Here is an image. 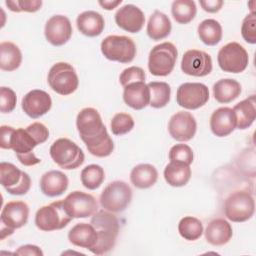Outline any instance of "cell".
<instances>
[{
    "instance_id": "6da1fadb",
    "label": "cell",
    "mask_w": 256,
    "mask_h": 256,
    "mask_svg": "<svg viewBox=\"0 0 256 256\" xmlns=\"http://www.w3.org/2000/svg\"><path fill=\"white\" fill-rule=\"evenodd\" d=\"M76 126L80 138L92 155L107 157L113 152V141L96 109L91 107L82 109L77 115Z\"/></svg>"
},
{
    "instance_id": "7a4b0ae2",
    "label": "cell",
    "mask_w": 256,
    "mask_h": 256,
    "mask_svg": "<svg viewBox=\"0 0 256 256\" xmlns=\"http://www.w3.org/2000/svg\"><path fill=\"white\" fill-rule=\"evenodd\" d=\"M90 223L97 232V241L90 250L93 254L103 255L108 253L116 244L119 233V221L110 211L99 210L92 215Z\"/></svg>"
},
{
    "instance_id": "3957f363",
    "label": "cell",
    "mask_w": 256,
    "mask_h": 256,
    "mask_svg": "<svg viewBox=\"0 0 256 256\" xmlns=\"http://www.w3.org/2000/svg\"><path fill=\"white\" fill-rule=\"evenodd\" d=\"M49 152L53 161L65 170L78 168L85 159L82 149L68 138H59L54 141Z\"/></svg>"
},
{
    "instance_id": "277c9868",
    "label": "cell",
    "mask_w": 256,
    "mask_h": 256,
    "mask_svg": "<svg viewBox=\"0 0 256 256\" xmlns=\"http://www.w3.org/2000/svg\"><path fill=\"white\" fill-rule=\"evenodd\" d=\"M72 219L64 208L63 200H59L38 209L35 215V224L38 229L49 232L66 227Z\"/></svg>"
},
{
    "instance_id": "5b68a950",
    "label": "cell",
    "mask_w": 256,
    "mask_h": 256,
    "mask_svg": "<svg viewBox=\"0 0 256 256\" xmlns=\"http://www.w3.org/2000/svg\"><path fill=\"white\" fill-rule=\"evenodd\" d=\"M177 48L171 42H163L154 46L148 58V69L154 76L169 75L177 60Z\"/></svg>"
},
{
    "instance_id": "8992f818",
    "label": "cell",
    "mask_w": 256,
    "mask_h": 256,
    "mask_svg": "<svg viewBox=\"0 0 256 256\" xmlns=\"http://www.w3.org/2000/svg\"><path fill=\"white\" fill-rule=\"evenodd\" d=\"M48 84L56 93L66 96L78 88L79 80L74 67L66 62L54 64L48 73Z\"/></svg>"
},
{
    "instance_id": "52a82bcc",
    "label": "cell",
    "mask_w": 256,
    "mask_h": 256,
    "mask_svg": "<svg viewBox=\"0 0 256 256\" xmlns=\"http://www.w3.org/2000/svg\"><path fill=\"white\" fill-rule=\"evenodd\" d=\"M101 52L108 60L130 63L136 56V45L130 37L109 35L101 42Z\"/></svg>"
},
{
    "instance_id": "ba28073f",
    "label": "cell",
    "mask_w": 256,
    "mask_h": 256,
    "mask_svg": "<svg viewBox=\"0 0 256 256\" xmlns=\"http://www.w3.org/2000/svg\"><path fill=\"white\" fill-rule=\"evenodd\" d=\"M132 199L131 187L124 181H113L109 183L100 195L101 206L112 213L124 211Z\"/></svg>"
},
{
    "instance_id": "9c48e42d",
    "label": "cell",
    "mask_w": 256,
    "mask_h": 256,
    "mask_svg": "<svg viewBox=\"0 0 256 256\" xmlns=\"http://www.w3.org/2000/svg\"><path fill=\"white\" fill-rule=\"evenodd\" d=\"M255 210V202L248 191H235L224 202V214L232 222L249 220Z\"/></svg>"
},
{
    "instance_id": "30bf717a",
    "label": "cell",
    "mask_w": 256,
    "mask_h": 256,
    "mask_svg": "<svg viewBox=\"0 0 256 256\" xmlns=\"http://www.w3.org/2000/svg\"><path fill=\"white\" fill-rule=\"evenodd\" d=\"M38 145L37 141L25 128L13 129L8 149H12L17 159L24 166H34L41 162L39 158L33 153V149Z\"/></svg>"
},
{
    "instance_id": "8fae6325",
    "label": "cell",
    "mask_w": 256,
    "mask_h": 256,
    "mask_svg": "<svg viewBox=\"0 0 256 256\" xmlns=\"http://www.w3.org/2000/svg\"><path fill=\"white\" fill-rule=\"evenodd\" d=\"M29 217V207L24 201H10L1 212V240L14 233L15 229L23 227Z\"/></svg>"
},
{
    "instance_id": "7c38bea8",
    "label": "cell",
    "mask_w": 256,
    "mask_h": 256,
    "mask_svg": "<svg viewBox=\"0 0 256 256\" xmlns=\"http://www.w3.org/2000/svg\"><path fill=\"white\" fill-rule=\"evenodd\" d=\"M217 61L224 72L241 73L247 68L249 57L242 45L237 42H230L219 50Z\"/></svg>"
},
{
    "instance_id": "4fadbf2b",
    "label": "cell",
    "mask_w": 256,
    "mask_h": 256,
    "mask_svg": "<svg viewBox=\"0 0 256 256\" xmlns=\"http://www.w3.org/2000/svg\"><path fill=\"white\" fill-rule=\"evenodd\" d=\"M0 182L12 195H24L31 187L30 176L9 162L0 163Z\"/></svg>"
},
{
    "instance_id": "5bb4252c",
    "label": "cell",
    "mask_w": 256,
    "mask_h": 256,
    "mask_svg": "<svg viewBox=\"0 0 256 256\" xmlns=\"http://www.w3.org/2000/svg\"><path fill=\"white\" fill-rule=\"evenodd\" d=\"M208 100L209 90L208 87L203 83L187 82L181 84L177 89V104L185 109H198L204 106Z\"/></svg>"
},
{
    "instance_id": "9a60e30c",
    "label": "cell",
    "mask_w": 256,
    "mask_h": 256,
    "mask_svg": "<svg viewBox=\"0 0 256 256\" xmlns=\"http://www.w3.org/2000/svg\"><path fill=\"white\" fill-rule=\"evenodd\" d=\"M63 205L72 218H87L97 212L98 203L94 196L82 191H73L63 200Z\"/></svg>"
},
{
    "instance_id": "2e32d148",
    "label": "cell",
    "mask_w": 256,
    "mask_h": 256,
    "mask_svg": "<svg viewBox=\"0 0 256 256\" xmlns=\"http://www.w3.org/2000/svg\"><path fill=\"white\" fill-rule=\"evenodd\" d=\"M181 70L190 76H206L212 71L211 56L201 50H188L182 57Z\"/></svg>"
},
{
    "instance_id": "e0dca14e",
    "label": "cell",
    "mask_w": 256,
    "mask_h": 256,
    "mask_svg": "<svg viewBox=\"0 0 256 256\" xmlns=\"http://www.w3.org/2000/svg\"><path fill=\"white\" fill-rule=\"evenodd\" d=\"M197 129V123L190 112L179 111L169 120L168 131L170 136L180 142L191 140Z\"/></svg>"
},
{
    "instance_id": "ac0fdd59",
    "label": "cell",
    "mask_w": 256,
    "mask_h": 256,
    "mask_svg": "<svg viewBox=\"0 0 256 256\" xmlns=\"http://www.w3.org/2000/svg\"><path fill=\"white\" fill-rule=\"evenodd\" d=\"M72 25L70 20L63 15H54L48 19L44 34L46 40L54 46H62L72 36Z\"/></svg>"
},
{
    "instance_id": "d6986e66",
    "label": "cell",
    "mask_w": 256,
    "mask_h": 256,
    "mask_svg": "<svg viewBox=\"0 0 256 256\" xmlns=\"http://www.w3.org/2000/svg\"><path fill=\"white\" fill-rule=\"evenodd\" d=\"M22 109L29 117L36 119L45 115L52 106L50 95L40 89L29 91L22 99Z\"/></svg>"
},
{
    "instance_id": "ffe728a7",
    "label": "cell",
    "mask_w": 256,
    "mask_h": 256,
    "mask_svg": "<svg viewBox=\"0 0 256 256\" xmlns=\"http://www.w3.org/2000/svg\"><path fill=\"white\" fill-rule=\"evenodd\" d=\"M115 22L121 29L138 33L144 26L145 16L140 8L133 4H126L119 8L115 14Z\"/></svg>"
},
{
    "instance_id": "44dd1931",
    "label": "cell",
    "mask_w": 256,
    "mask_h": 256,
    "mask_svg": "<svg viewBox=\"0 0 256 256\" xmlns=\"http://www.w3.org/2000/svg\"><path fill=\"white\" fill-rule=\"evenodd\" d=\"M210 128L217 137H225L236 128V118L232 108L220 107L210 117Z\"/></svg>"
},
{
    "instance_id": "7402d4cb",
    "label": "cell",
    "mask_w": 256,
    "mask_h": 256,
    "mask_svg": "<svg viewBox=\"0 0 256 256\" xmlns=\"http://www.w3.org/2000/svg\"><path fill=\"white\" fill-rule=\"evenodd\" d=\"M124 102L135 110H141L150 103V90L145 82H134L126 85L123 91Z\"/></svg>"
},
{
    "instance_id": "603a6c76",
    "label": "cell",
    "mask_w": 256,
    "mask_h": 256,
    "mask_svg": "<svg viewBox=\"0 0 256 256\" xmlns=\"http://www.w3.org/2000/svg\"><path fill=\"white\" fill-rule=\"evenodd\" d=\"M67 176L58 170H51L44 173L40 179V189L48 197L62 195L68 188Z\"/></svg>"
},
{
    "instance_id": "cb8c5ba5",
    "label": "cell",
    "mask_w": 256,
    "mask_h": 256,
    "mask_svg": "<svg viewBox=\"0 0 256 256\" xmlns=\"http://www.w3.org/2000/svg\"><path fill=\"white\" fill-rule=\"evenodd\" d=\"M233 235L232 226L223 218H217L207 225L205 238L208 243L214 246H221L230 241Z\"/></svg>"
},
{
    "instance_id": "d4e9b609",
    "label": "cell",
    "mask_w": 256,
    "mask_h": 256,
    "mask_svg": "<svg viewBox=\"0 0 256 256\" xmlns=\"http://www.w3.org/2000/svg\"><path fill=\"white\" fill-rule=\"evenodd\" d=\"M70 243L75 246L91 250L97 241V232L90 223H77L68 233Z\"/></svg>"
},
{
    "instance_id": "484cf974",
    "label": "cell",
    "mask_w": 256,
    "mask_h": 256,
    "mask_svg": "<svg viewBox=\"0 0 256 256\" xmlns=\"http://www.w3.org/2000/svg\"><path fill=\"white\" fill-rule=\"evenodd\" d=\"M76 24L78 30L88 37H96L100 35L105 27L103 16L96 11L82 12L78 15Z\"/></svg>"
},
{
    "instance_id": "4316f807",
    "label": "cell",
    "mask_w": 256,
    "mask_h": 256,
    "mask_svg": "<svg viewBox=\"0 0 256 256\" xmlns=\"http://www.w3.org/2000/svg\"><path fill=\"white\" fill-rule=\"evenodd\" d=\"M255 105V95H251L234 106L232 110L236 118V128L243 130L250 127L253 124L256 118Z\"/></svg>"
},
{
    "instance_id": "83f0119b",
    "label": "cell",
    "mask_w": 256,
    "mask_h": 256,
    "mask_svg": "<svg viewBox=\"0 0 256 256\" xmlns=\"http://www.w3.org/2000/svg\"><path fill=\"white\" fill-rule=\"evenodd\" d=\"M191 177V169L188 164L178 161H170L164 169L166 182L173 187H181L188 183Z\"/></svg>"
},
{
    "instance_id": "f1b7e54d",
    "label": "cell",
    "mask_w": 256,
    "mask_h": 256,
    "mask_svg": "<svg viewBox=\"0 0 256 256\" xmlns=\"http://www.w3.org/2000/svg\"><path fill=\"white\" fill-rule=\"evenodd\" d=\"M171 21L169 17L161 11L155 10L150 16L147 24V34L154 40L158 41L166 38L171 32Z\"/></svg>"
},
{
    "instance_id": "f546056e",
    "label": "cell",
    "mask_w": 256,
    "mask_h": 256,
    "mask_svg": "<svg viewBox=\"0 0 256 256\" xmlns=\"http://www.w3.org/2000/svg\"><path fill=\"white\" fill-rule=\"evenodd\" d=\"M158 179V171L151 164L136 165L130 173L131 183L139 189H147L153 186Z\"/></svg>"
},
{
    "instance_id": "4dcf8cb0",
    "label": "cell",
    "mask_w": 256,
    "mask_h": 256,
    "mask_svg": "<svg viewBox=\"0 0 256 256\" xmlns=\"http://www.w3.org/2000/svg\"><path fill=\"white\" fill-rule=\"evenodd\" d=\"M241 93V85L234 79H221L213 85V95L219 103H230Z\"/></svg>"
},
{
    "instance_id": "1f68e13d",
    "label": "cell",
    "mask_w": 256,
    "mask_h": 256,
    "mask_svg": "<svg viewBox=\"0 0 256 256\" xmlns=\"http://www.w3.org/2000/svg\"><path fill=\"white\" fill-rule=\"evenodd\" d=\"M22 62V53L18 46L12 42L0 43V68L4 71L16 70Z\"/></svg>"
},
{
    "instance_id": "d6a6232c",
    "label": "cell",
    "mask_w": 256,
    "mask_h": 256,
    "mask_svg": "<svg viewBox=\"0 0 256 256\" xmlns=\"http://www.w3.org/2000/svg\"><path fill=\"white\" fill-rule=\"evenodd\" d=\"M197 32L200 40L208 46H214L222 39V27L215 19L203 20L198 25Z\"/></svg>"
},
{
    "instance_id": "836d02e7",
    "label": "cell",
    "mask_w": 256,
    "mask_h": 256,
    "mask_svg": "<svg viewBox=\"0 0 256 256\" xmlns=\"http://www.w3.org/2000/svg\"><path fill=\"white\" fill-rule=\"evenodd\" d=\"M171 13L176 22L187 24L196 16V4L192 0H176L172 3Z\"/></svg>"
},
{
    "instance_id": "e575fe53",
    "label": "cell",
    "mask_w": 256,
    "mask_h": 256,
    "mask_svg": "<svg viewBox=\"0 0 256 256\" xmlns=\"http://www.w3.org/2000/svg\"><path fill=\"white\" fill-rule=\"evenodd\" d=\"M150 90V103L149 105L153 108H163L170 101L171 88L166 82L153 81L148 84Z\"/></svg>"
},
{
    "instance_id": "d590c367",
    "label": "cell",
    "mask_w": 256,
    "mask_h": 256,
    "mask_svg": "<svg viewBox=\"0 0 256 256\" xmlns=\"http://www.w3.org/2000/svg\"><path fill=\"white\" fill-rule=\"evenodd\" d=\"M178 232L184 239L195 241L203 234L202 222L192 216L183 217L178 224Z\"/></svg>"
},
{
    "instance_id": "8d00e7d4",
    "label": "cell",
    "mask_w": 256,
    "mask_h": 256,
    "mask_svg": "<svg viewBox=\"0 0 256 256\" xmlns=\"http://www.w3.org/2000/svg\"><path fill=\"white\" fill-rule=\"evenodd\" d=\"M81 182L89 190H95L101 186L105 179L103 168L97 164H90L81 171Z\"/></svg>"
},
{
    "instance_id": "74e56055",
    "label": "cell",
    "mask_w": 256,
    "mask_h": 256,
    "mask_svg": "<svg viewBox=\"0 0 256 256\" xmlns=\"http://www.w3.org/2000/svg\"><path fill=\"white\" fill-rule=\"evenodd\" d=\"M111 131L114 135L120 136L130 132L134 127V120L130 114L117 113L111 120L110 123Z\"/></svg>"
},
{
    "instance_id": "f35d334b",
    "label": "cell",
    "mask_w": 256,
    "mask_h": 256,
    "mask_svg": "<svg viewBox=\"0 0 256 256\" xmlns=\"http://www.w3.org/2000/svg\"><path fill=\"white\" fill-rule=\"evenodd\" d=\"M193 151L187 144H176L169 151V160L183 162L190 165L193 162Z\"/></svg>"
},
{
    "instance_id": "ab89813d",
    "label": "cell",
    "mask_w": 256,
    "mask_h": 256,
    "mask_svg": "<svg viewBox=\"0 0 256 256\" xmlns=\"http://www.w3.org/2000/svg\"><path fill=\"white\" fill-rule=\"evenodd\" d=\"M6 6L9 10L13 12H36L42 6V1L40 0H16V1H6Z\"/></svg>"
},
{
    "instance_id": "60d3db41",
    "label": "cell",
    "mask_w": 256,
    "mask_h": 256,
    "mask_svg": "<svg viewBox=\"0 0 256 256\" xmlns=\"http://www.w3.org/2000/svg\"><path fill=\"white\" fill-rule=\"evenodd\" d=\"M145 72L142 68L131 66L122 71L119 80L123 87L134 82H145Z\"/></svg>"
},
{
    "instance_id": "b9f144b4",
    "label": "cell",
    "mask_w": 256,
    "mask_h": 256,
    "mask_svg": "<svg viewBox=\"0 0 256 256\" xmlns=\"http://www.w3.org/2000/svg\"><path fill=\"white\" fill-rule=\"evenodd\" d=\"M241 34L243 39L250 44L256 43V17L255 13L248 14L241 26Z\"/></svg>"
},
{
    "instance_id": "7bdbcfd3",
    "label": "cell",
    "mask_w": 256,
    "mask_h": 256,
    "mask_svg": "<svg viewBox=\"0 0 256 256\" xmlns=\"http://www.w3.org/2000/svg\"><path fill=\"white\" fill-rule=\"evenodd\" d=\"M17 102L15 92L9 87L0 88V110L2 113H10L14 110Z\"/></svg>"
},
{
    "instance_id": "ee69618b",
    "label": "cell",
    "mask_w": 256,
    "mask_h": 256,
    "mask_svg": "<svg viewBox=\"0 0 256 256\" xmlns=\"http://www.w3.org/2000/svg\"><path fill=\"white\" fill-rule=\"evenodd\" d=\"M27 131L32 135V137L37 141L38 145L44 143L49 137L48 128L40 122H34L26 127Z\"/></svg>"
},
{
    "instance_id": "f6af8a7d",
    "label": "cell",
    "mask_w": 256,
    "mask_h": 256,
    "mask_svg": "<svg viewBox=\"0 0 256 256\" xmlns=\"http://www.w3.org/2000/svg\"><path fill=\"white\" fill-rule=\"evenodd\" d=\"M199 3L204 11L208 13H216L221 9L224 2L222 0H200Z\"/></svg>"
},
{
    "instance_id": "bcb514c9",
    "label": "cell",
    "mask_w": 256,
    "mask_h": 256,
    "mask_svg": "<svg viewBox=\"0 0 256 256\" xmlns=\"http://www.w3.org/2000/svg\"><path fill=\"white\" fill-rule=\"evenodd\" d=\"M15 254L17 255H35V256H42L43 252L41 251V249L36 246V245H31V244H27V245H23L20 246L16 251Z\"/></svg>"
},
{
    "instance_id": "7dc6e473",
    "label": "cell",
    "mask_w": 256,
    "mask_h": 256,
    "mask_svg": "<svg viewBox=\"0 0 256 256\" xmlns=\"http://www.w3.org/2000/svg\"><path fill=\"white\" fill-rule=\"evenodd\" d=\"M13 127L7 126V125H2L0 128V146L2 149H8L9 146V140L11 133L13 131Z\"/></svg>"
},
{
    "instance_id": "c3c4849f",
    "label": "cell",
    "mask_w": 256,
    "mask_h": 256,
    "mask_svg": "<svg viewBox=\"0 0 256 256\" xmlns=\"http://www.w3.org/2000/svg\"><path fill=\"white\" fill-rule=\"evenodd\" d=\"M121 3H122V0H117V1H99V4L105 10H112V9L116 8Z\"/></svg>"
}]
</instances>
